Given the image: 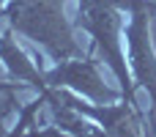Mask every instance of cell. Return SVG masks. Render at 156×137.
Returning a JSON list of instances; mask_svg holds the SVG:
<instances>
[{"mask_svg":"<svg viewBox=\"0 0 156 137\" xmlns=\"http://www.w3.org/2000/svg\"><path fill=\"white\" fill-rule=\"evenodd\" d=\"M63 5L66 0H8L3 16L14 33L44 47L52 60H69L80 55V44Z\"/></svg>","mask_w":156,"mask_h":137,"instance_id":"cell-1","label":"cell"},{"mask_svg":"<svg viewBox=\"0 0 156 137\" xmlns=\"http://www.w3.org/2000/svg\"><path fill=\"white\" fill-rule=\"evenodd\" d=\"M123 11L112 8V5H101V8H82L80 11V27L93 38L96 52L101 55V60L112 69L115 80L121 82V93L129 104L137 107V96H134V82H132V69L123 52Z\"/></svg>","mask_w":156,"mask_h":137,"instance_id":"cell-2","label":"cell"},{"mask_svg":"<svg viewBox=\"0 0 156 137\" xmlns=\"http://www.w3.org/2000/svg\"><path fill=\"white\" fill-rule=\"evenodd\" d=\"M156 11V3L143 0L129 11V25L123 27L126 47H129V69L134 82L148 91L154 102V115H156V52L151 44V27H148V14Z\"/></svg>","mask_w":156,"mask_h":137,"instance_id":"cell-3","label":"cell"},{"mask_svg":"<svg viewBox=\"0 0 156 137\" xmlns=\"http://www.w3.org/2000/svg\"><path fill=\"white\" fill-rule=\"evenodd\" d=\"M44 77H47L49 88H66V91H71L77 96L90 99L93 104H112L121 96L118 91H112L101 80V74H99L93 60H82V58L58 60V66L44 71Z\"/></svg>","mask_w":156,"mask_h":137,"instance_id":"cell-4","label":"cell"},{"mask_svg":"<svg viewBox=\"0 0 156 137\" xmlns=\"http://www.w3.org/2000/svg\"><path fill=\"white\" fill-rule=\"evenodd\" d=\"M11 33H14V30H8V33L0 36V60H3V66L8 69L11 77H16V82L30 85V88H36L38 93L47 91L49 85H47L44 71H41V69H38L27 55H25L22 47H16V41L11 38Z\"/></svg>","mask_w":156,"mask_h":137,"instance_id":"cell-5","label":"cell"},{"mask_svg":"<svg viewBox=\"0 0 156 137\" xmlns=\"http://www.w3.org/2000/svg\"><path fill=\"white\" fill-rule=\"evenodd\" d=\"M47 96H49V88H47V91H41V93H38V99H33L30 104H25V110H22V115H19L16 126H14L5 137H22V135H25V129L33 124V115L38 113V107H41V104H47Z\"/></svg>","mask_w":156,"mask_h":137,"instance_id":"cell-6","label":"cell"},{"mask_svg":"<svg viewBox=\"0 0 156 137\" xmlns=\"http://www.w3.org/2000/svg\"><path fill=\"white\" fill-rule=\"evenodd\" d=\"M14 113V91H8V96L0 102V137H5V118Z\"/></svg>","mask_w":156,"mask_h":137,"instance_id":"cell-7","label":"cell"},{"mask_svg":"<svg viewBox=\"0 0 156 137\" xmlns=\"http://www.w3.org/2000/svg\"><path fill=\"white\" fill-rule=\"evenodd\" d=\"M11 88H22V82H0V91H11Z\"/></svg>","mask_w":156,"mask_h":137,"instance_id":"cell-8","label":"cell"},{"mask_svg":"<svg viewBox=\"0 0 156 137\" xmlns=\"http://www.w3.org/2000/svg\"><path fill=\"white\" fill-rule=\"evenodd\" d=\"M93 137H110V135H107L104 129H96V132H93Z\"/></svg>","mask_w":156,"mask_h":137,"instance_id":"cell-9","label":"cell"}]
</instances>
